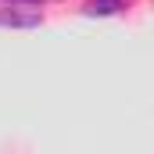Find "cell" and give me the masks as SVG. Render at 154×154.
Here are the masks:
<instances>
[{
    "mask_svg": "<svg viewBox=\"0 0 154 154\" xmlns=\"http://www.w3.org/2000/svg\"><path fill=\"white\" fill-rule=\"evenodd\" d=\"M43 25V11H29V7H0V29H39Z\"/></svg>",
    "mask_w": 154,
    "mask_h": 154,
    "instance_id": "1",
    "label": "cell"
},
{
    "mask_svg": "<svg viewBox=\"0 0 154 154\" xmlns=\"http://www.w3.org/2000/svg\"><path fill=\"white\" fill-rule=\"evenodd\" d=\"M129 4L133 0H86L82 14H90V18H115L122 11H129Z\"/></svg>",
    "mask_w": 154,
    "mask_h": 154,
    "instance_id": "2",
    "label": "cell"
},
{
    "mask_svg": "<svg viewBox=\"0 0 154 154\" xmlns=\"http://www.w3.org/2000/svg\"><path fill=\"white\" fill-rule=\"evenodd\" d=\"M4 4H11V7H29V11H36V7H43L47 0H4Z\"/></svg>",
    "mask_w": 154,
    "mask_h": 154,
    "instance_id": "3",
    "label": "cell"
}]
</instances>
